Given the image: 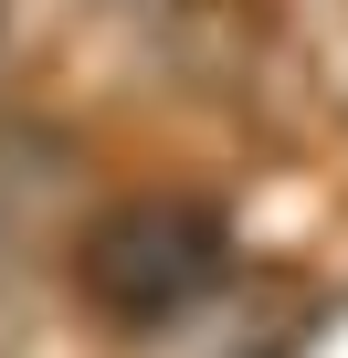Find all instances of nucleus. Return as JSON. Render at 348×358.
<instances>
[{
  "instance_id": "1",
  "label": "nucleus",
  "mask_w": 348,
  "mask_h": 358,
  "mask_svg": "<svg viewBox=\"0 0 348 358\" xmlns=\"http://www.w3.org/2000/svg\"><path fill=\"white\" fill-rule=\"evenodd\" d=\"M232 264V232L211 201H180V190H137L116 211H95L85 253H74V285L95 316H116L127 337L169 327V316H190Z\"/></svg>"
}]
</instances>
